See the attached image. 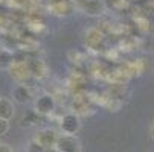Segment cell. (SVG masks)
<instances>
[{
	"mask_svg": "<svg viewBox=\"0 0 154 152\" xmlns=\"http://www.w3.org/2000/svg\"><path fill=\"white\" fill-rule=\"evenodd\" d=\"M60 134L55 131V129H51V128H45V129H40L35 136V140L46 149H52L55 148L57 145V140H58Z\"/></svg>",
	"mask_w": 154,
	"mask_h": 152,
	"instance_id": "obj_5",
	"label": "cell"
},
{
	"mask_svg": "<svg viewBox=\"0 0 154 152\" xmlns=\"http://www.w3.org/2000/svg\"><path fill=\"white\" fill-rule=\"evenodd\" d=\"M31 97H32V91H31V88L26 84H18L12 90V99H14L15 103L23 105V103L29 102Z\"/></svg>",
	"mask_w": 154,
	"mask_h": 152,
	"instance_id": "obj_6",
	"label": "cell"
},
{
	"mask_svg": "<svg viewBox=\"0 0 154 152\" xmlns=\"http://www.w3.org/2000/svg\"><path fill=\"white\" fill-rule=\"evenodd\" d=\"M149 134H151V137L154 139V120H152V123H151V126H149Z\"/></svg>",
	"mask_w": 154,
	"mask_h": 152,
	"instance_id": "obj_14",
	"label": "cell"
},
{
	"mask_svg": "<svg viewBox=\"0 0 154 152\" xmlns=\"http://www.w3.org/2000/svg\"><path fill=\"white\" fill-rule=\"evenodd\" d=\"M14 62H15V58L9 50H0V69L9 70Z\"/></svg>",
	"mask_w": 154,
	"mask_h": 152,
	"instance_id": "obj_10",
	"label": "cell"
},
{
	"mask_svg": "<svg viewBox=\"0 0 154 152\" xmlns=\"http://www.w3.org/2000/svg\"><path fill=\"white\" fill-rule=\"evenodd\" d=\"M8 131H9V120H5L0 117V137L5 136Z\"/></svg>",
	"mask_w": 154,
	"mask_h": 152,
	"instance_id": "obj_12",
	"label": "cell"
},
{
	"mask_svg": "<svg viewBox=\"0 0 154 152\" xmlns=\"http://www.w3.org/2000/svg\"><path fill=\"white\" fill-rule=\"evenodd\" d=\"M48 149L46 148H43L35 139H32L29 143H28V146H26V152H46Z\"/></svg>",
	"mask_w": 154,
	"mask_h": 152,
	"instance_id": "obj_11",
	"label": "cell"
},
{
	"mask_svg": "<svg viewBox=\"0 0 154 152\" xmlns=\"http://www.w3.org/2000/svg\"><path fill=\"white\" fill-rule=\"evenodd\" d=\"M81 129V119L75 113H66L60 119V131L61 134H69L75 136Z\"/></svg>",
	"mask_w": 154,
	"mask_h": 152,
	"instance_id": "obj_2",
	"label": "cell"
},
{
	"mask_svg": "<svg viewBox=\"0 0 154 152\" xmlns=\"http://www.w3.org/2000/svg\"><path fill=\"white\" fill-rule=\"evenodd\" d=\"M82 11L89 15H101L105 11V5L102 0H85L82 5Z\"/></svg>",
	"mask_w": 154,
	"mask_h": 152,
	"instance_id": "obj_7",
	"label": "cell"
},
{
	"mask_svg": "<svg viewBox=\"0 0 154 152\" xmlns=\"http://www.w3.org/2000/svg\"><path fill=\"white\" fill-rule=\"evenodd\" d=\"M0 152H12V148L6 143H0Z\"/></svg>",
	"mask_w": 154,
	"mask_h": 152,
	"instance_id": "obj_13",
	"label": "cell"
},
{
	"mask_svg": "<svg viewBox=\"0 0 154 152\" xmlns=\"http://www.w3.org/2000/svg\"><path fill=\"white\" fill-rule=\"evenodd\" d=\"M9 73H11V76H12L17 82H20V84H25V82L32 76L31 69H29V64H28L26 61H15V62L12 64V67L9 69Z\"/></svg>",
	"mask_w": 154,
	"mask_h": 152,
	"instance_id": "obj_4",
	"label": "cell"
},
{
	"mask_svg": "<svg viewBox=\"0 0 154 152\" xmlns=\"http://www.w3.org/2000/svg\"><path fill=\"white\" fill-rule=\"evenodd\" d=\"M57 110V100L52 94L45 93L34 100V111L38 116H51Z\"/></svg>",
	"mask_w": 154,
	"mask_h": 152,
	"instance_id": "obj_1",
	"label": "cell"
},
{
	"mask_svg": "<svg viewBox=\"0 0 154 152\" xmlns=\"http://www.w3.org/2000/svg\"><path fill=\"white\" fill-rule=\"evenodd\" d=\"M15 114V105L11 99L0 97V117L5 120H11Z\"/></svg>",
	"mask_w": 154,
	"mask_h": 152,
	"instance_id": "obj_8",
	"label": "cell"
},
{
	"mask_svg": "<svg viewBox=\"0 0 154 152\" xmlns=\"http://www.w3.org/2000/svg\"><path fill=\"white\" fill-rule=\"evenodd\" d=\"M28 64H29V69H31V73H32V76H35V78H45L46 76V64L43 62V61H40V59H31V61H28Z\"/></svg>",
	"mask_w": 154,
	"mask_h": 152,
	"instance_id": "obj_9",
	"label": "cell"
},
{
	"mask_svg": "<svg viewBox=\"0 0 154 152\" xmlns=\"http://www.w3.org/2000/svg\"><path fill=\"white\" fill-rule=\"evenodd\" d=\"M55 149L58 152H81V143L76 136L69 134H60Z\"/></svg>",
	"mask_w": 154,
	"mask_h": 152,
	"instance_id": "obj_3",
	"label": "cell"
}]
</instances>
